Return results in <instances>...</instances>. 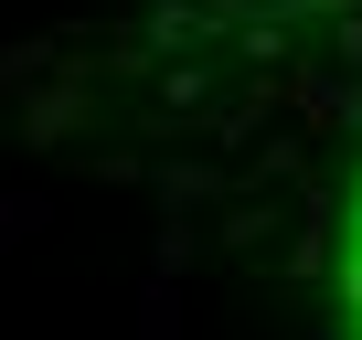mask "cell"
Wrapping results in <instances>:
<instances>
[{
	"mask_svg": "<svg viewBox=\"0 0 362 340\" xmlns=\"http://www.w3.org/2000/svg\"><path fill=\"white\" fill-rule=\"evenodd\" d=\"M341 298H351V340H362V213H351V266H341Z\"/></svg>",
	"mask_w": 362,
	"mask_h": 340,
	"instance_id": "1",
	"label": "cell"
}]
</instances>
